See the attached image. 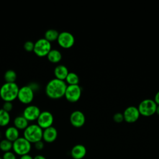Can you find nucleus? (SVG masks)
I'll list each match as a JSON object with an SVG mask.
<instances>
[{
  "label": "nucleus",
  "mask_w": 159,
  "mask_h": 159,
  "mask_svg": "<svg viewBox=\"0 0 159 159\" xmlns=\"http://www.w3.org/2000/svg\"><path fill=\"white\" fill-rule=\"evenodd\" d=\"M4 135L7 140L14 142L19 137V130L14 126H10L6 129Z\"/></svg>",
  "instance_id": "obj_17"
},
{
  "label": "nucleus",
  "mask_w": 159,
  "mask_h": 159,
  "mask_svg": "<svg viewBox=\"0 0 159 159\" xmlns=\"http://www.w3.org/2000/svg\"><path fill=\"white\" fill-rule=\"evenodd\" d=\"M86 118L84 113L81 111L76 110L73 111L70 116V122L71 124L76 128L82 127L85 123Z\"/></svg>",
  "instance_id": "obj_13"
},
{
  "label": "nucleus",
  "mask_w": 159,
  "mask_h": 159,
  "mask_svg": "<svg viewBox=\"0 0 159 159\" xmlns=\"http://www.w3.org/2000/svg\"><path fill=\"white\" fill-rule=\"evenodd\" d=\"M24 48L25 51H27L28 52H33L34 48V43L30 40L26 41L24 43Z\"/></svg>",
  "instance_id": "obj_25"
},
{
  "label": "nucleus",
  "mask_w": 159,
  "mask_h": 159,
  "mask_svg": "<svg viewBox=\"0 0 159 159\" xmlns=\"http://www.w3.org/2000/svg\"><path fill=\"white\" fill-rule=\"evenodd\" d=\"M19 159H34V158L29 154H27V155H25L20 157Z\"/></svg>",
  "instance_id": "obj_31"
},
{
  "label": "nucleus",
  "mask_w": 159,
  "mask_h": 159,
  "mask_svg": "<svg viewBox=\"0 0 159 159\" xmlns=\"http://www.w3.org/2000/svg\"><path fill=\"white\" fill-rule=\"evenodd\" d=\"M43 129L40 128L37 124H32L29 125L23 132V137L28 140L30 143H35V142L42 140Z\"/></svg>",
  "instance_id": "obj_3"
},
{
  "label": "nucleus",
  "mask_w": 159,
  "mask_h": 159,
  "mask_svg": "<svg viewBox=\"0 0 159 159\" xmlns=\"http://www.w3.org/2000/svg\"><path fill=\"white\" fill-rule=\"evenodd\" d=\"M47 58L50 62L52 63H57L61 61L62 55L58 50L52 48V50L48 53Z\"/></svg>",
  "instance_id": "obj_19"
},
{
  "label": "nucleus",
  "mask_w": 159,
  "mask_h": 159,
  "mask_svg": "<svg viewBox=\"0 0 159 159\" xmlns=\"http://www.w3.org/2000/svg\"><path fill=\"white\" fill-rule=\"evenodd\" d=\"M157 106V104L153 99H145L140 102L137 108L140 115L144 117H150L155 114Z\"/></svg>",
  "instance_id": "obj_5"
},
{
  "label": "nucleus",
  "mask_w": 159,
  "mask_h": 159,
  "mask_svg": "<svg viewBox=\"0 0 159 159\" xmlns=\"http://www.w3.org/2000/svg\"><path fill=\"white\" fill-rule=\"evenodd\" d=\"M54 75L55 78L65 81L69 71L67 67L63 65H58L54 68Z\"/></svg>",
  "instance_id": "obj_16"
},
{
  "label": "nucleus",
  "mask_w": 159,
  "mask_h": 159,
  "mask_svg": "<svg viewBox=\"0 0 159 159\" xmlns=\"http://www.w3.org/2000/svg\"><path fill=\"white\" fill-rule=\"evenodd\" d=\"M0 150L4 152L11 151L12 150V142L6 139L1 140L0 141Z\"/></svg>",
  "instance_id": "obj_24"
},
{
  "label": "nucleus",
  "mask_w": 159,
  "mask_h": 159,
  "mask_svg": "<svg viewBox=\"0 0 159 159\" xmlns=\"http://www.w3.org/2000/svg\"><path fill=\"white\" fill-rule=\"evenodd\" d=\"M19 87L15 83H5L0 88V98L4 102H12L17 98Z\"/></svg>",
  "instance_id": "obj_2"
},
{
  "label": "nucleus",
  "mask_w": 159,
  "mask_h": 159,
  "mask_svg": "<svg viewBox=\"0 0 159 159\" xmlns=\"http://www.w3.org/2000/svg\"><path fill=\"white\" fill-rule=\"evenodd\" d=\"M34 144V146H35V148L37 150H41L44 147V143L43 142L42 140H40V141H38L37 142H35Z\"/></svg>",
  "instance_id": "obj_29"
},
{
  "label": "nucleus",
  "mask_w": 159,
  "mask_h": 159,
  "mask_svg": "<svg viewBox=\"0 0 159 159\" xmlns=\"http://www.w3.org/2000/svg\"><path fill=\"white\" fill-rule=\"evenodd\" d=\"M2 109L7 112L11 111L13 109V104L12 102H4Z\"/></svg>",
  "instance_id": "obj_27"
},
{
  "label": "nucleus",
  "mask_w": 159,
  "mask_h": 159,
  "mask_svg": "<svg viewBox=\"0 0 159 159\" xmlns=\"http://www.w3.org/2000/svg\"><path fill=\"white\" fill-rule=\"evenodd\" d=\"M67 84L65 81L53 78L45 86V94L50 99H58L65 96Z\"/></svg>",
  "instance_id": "obj_1"
},
{
  "label": "nucleus",
  "mask_w": 159,
  "mask_h": 159,
  "mask_svg": "<svg viewBox=\"0 0 159 159\" xmlns=\"http://www.w3.org/2000/svg\"><path fill=\"white\" fill-rule=\"evenodd\" d=\"M122 114L124 120L128 123H134L136 122L140 116L138 108L134 106L127 107Z\"/></svg>",
  "instance_id": "obj_11"
},
{
  "label": "nucleus",
  "mask_w": 159,
  "mask_h": 159,
  "mask_svg": "<svg viewBox=\"0 0 159 159\" xmlns=\"http://www.w3.org/2000/svg\"><path fill=\"white\" fill-rule=\"evenodd\" d=\"M52 50L51 43L44 38L38 39L34 43V53L39 57H47Z\"/></svg>",
  "instance_id": "obj_6"
},
{
  "label": "nucleus",
  "mask_w": 159,
  "mask_h": 159,
  "mask_svg": "<svg viewBox=\"0 0 159 159\" xmlns=\"http://www.w3.org/2000/svg\"><path fill=\"white\" fill-rule=\"evenodd\" d=\"M2 158V159H17L16 155L11 151L4 152Z\"/></svg>",
  "instance_id": "obj_26"
},
{
  "label": "nucleus",
  "mask_w": 159,
  "mask_h": 159,
  "mask_svg": "<svg viewBox=\"0 0 159 159\" xmlns=\"http://www.w3.org/2000/svg\"><path fill=\"white\" fill-rule=\"evenodd\" d=\"M34 159H47L44 156L42 155H37L34 157Z\"/></svg>",
  "instance_id": "obj_32"
},
{
  "label": "nucleus",
  "mask_w": 159,
  "mask_h": 159,
  "mask_svg": "<svg viewBox=\"0 0 159 159\" xmlns=\"http://www.w3.org/2000/svg\"><path fill=\"white\" fill-rule=\"evenodd\" d=\"M59 32L53 29H50L46 30L44 34V39L50 43L54 41L57 40Z\"/></svg>",
  "instance_id": "obj_20"
},
{
  "label": "nucleus",
  "mask_w": 159,
  "mask_h": 159,
  "mask_svg": "<svg viewBox=\"0 0 159 159\" xmlns=\"http://www.w3.org/2000/svg\"><path fill=\"white\" fill-rule=\"evenodd\" d=\"M86 154V148L84 145L81 144L75 145L71 150V157L74 159H82L85 157Z\"/></svg>",
  "instance_id": "obj_15"
},
{
  "label": "nucleus",
  "mask_w": 159,
  "mask_h": 159,
  "mask_svg": "<svg viewBox=\"0 0 159 159\" xmlns=\"http://www.w3.org/2000/svg\"><path fill=\"white\" fill-rule=\"evenodd\" d=\"M14 126L19 130H24L29 125V121L22 115L16 117L13 121Z\"/></svg>",
  "instance_id": "obj_18"
},
{
  "label": "nucleus",
  "mask_w": 159,
  "mask_h": 159,
  "mask_svg": "<svg viewBox=\"0 0 159 159\" xmlns=\"http://www.w3.org/2000/svg\"><path fill=\"white\" fill-rule=\"evenodd\" d=\"M58 132L56 128L53 126L43 130L42 140L47 143H52L57 138Z\"/></svg>",
  "instance_id": "obj_14"
},
{
  "label": "nucleus",
  "mask_w": 159,
  "mask_h": 159,
  "mask_svg": "<svg viewBox=\"0 0 159 159\" xmlns=\"http://www.w3.org/2000/svg\"><path fill=\"white\" fill-rule=\"evenodd\" d=\"M113 120L117 122V123H120L122 122L124 120V116L123 114L120 112H117L113 116Z\"/></svg>",
  "instance_id": "obj_28"
},
{
  "label": "nucleus",
  "mask_w": 159,
  "mask_h": 159,
  "mask_svg": "<svg viewBox=\"0 0 159 159\" xmlns=\"http://www.w3.org/2000/svg\"><path fill=\"white\" fill-rule=\"evenodd\" d=\"M82 89L79 84L67 85L65 97L66 99L70 102H76L81 98Z\"/></svg>",
  "instance_id": "obj_8"
},
{
  "label": "nucleus",
  "mask_w": 159,
  "mask_h": 159,
  "mask_svg": "<svg viewBox=\"0 0 159 159\" xmlns=\"http://www.w3.org/2000/svg\"><path fill=\"white\" fill-rule=\"evenodd\" d=\"M53 114L47 111H42L40 112L37 119V124L43 130L52 126L53 123Z\"/></svg>",
  "instance_id": "obj_10"
},
{
  "label": "nucleus",
  "mask_w": 159,
  "mask_h": 159,
  "mask_svg": "<svg viewBox=\"0 0 159 159\" xmlns=\"http://www.w3.org/2000/svg\"><path fill=\"white\" fill-rule=\"evenodd\" d=\"M57 42L60 47L63 48H70L72 47L75 43V39L73 35L66 31L59 33Z\"/></svg>",
  "instance_id": "obj_9"
},
{
  "label": "nucleus",
  "mask_w": 159,
  "mask_h": 159,
  "mask_svg": "<svg viewBox=\"0 0 159 159\" xmlns=\"http://www.w3.org/2000/svg\"><path fill=\"white\" fill-rule=\"evenodd\" d=\"M17 78V74L13 70H7L4 75V79L6 83H15Z\"/></svg>",
  "instance_id": "obj_23"
},
{
  "label": "nucleus",
  "mask_w": 159,
  "mask_h": 159,
  "mask_svg": "<svg viewBox=\"0 0 159 159\" xmlns=\"http://www.w3.org/2000/svg\"><path fill=\"white\" fill-rule=\"evenodd\" d=\"M34 98V91L29 85L19 88L17 99L24 104H30Z\"/></svg>",
  "instance_id": "obj_7"
},
{
  "label": "nucleus",
  "mask_w": 159,
  "mask_h": 159,
  "mask_svg": "<svg viewBox=\"0 0 159 159\" xmlns=\"http://www.w3.org/2000/svg\"><path fill=\"white\" fill-rule=\"evenodd\" d=\"M11 120V116L9 112H7L0 109V127H6L7 126Z\"/></svg>",
  "instance_id": "obj_21"
},
{
  "label": "nucleus",
  "mask_w": 159,
  "mask_h": 159,
  "mask_svg": "<svg viewBox=\"0 0 159 159\" xmlns=\"http://www.w3.org/2000/svg\"><path fill=\"white\" fill-rule=\"evenodd\" d=\"M153 100L157 105H159V91L155 94Z\"/></svg>",
  "instance_id": "obj_30"
},
{
  "label": "nucleus",
  "mask_w": 159,
  "mask_h": 159,
  "mask_svg": "<svg viewBox=\"0 0 159 159\" xmlns=\"http://www.w3.org/2000/svg\"><path fill=\"white\" fill-rule=\"evenodd\" d=\"M31 148V143L23 137H19L12 142L13 152L20 157L29 154Z\"/></svg>",
  "instance_id": "obj_4"
},
{
  "label": "nucleus",
  "mask_w": 159,
  "mask_h": 159,
  "mask_svg": "<svg viewBox=\"0 0 159 159\" xmlns=\"http://www.w3.org/2000/svg\"><path fill=\"white\" fill-rule=\"evenodd\" d=\"M155 113L159 116V105H157V106Z\"/></svg>",
  "instance_id": "obj_33"
},
{
  "label": "nucleus",
  "mask_w": 159,
  "mask_h": 159,
  "mask_svg": "<svg viewBox=\"0 0 159 159\" xmlns=\"http://www.w3.org/2000/svg\"><path fill=\"white\" fill-rule=\"evenodd\" d=\"M0 159H2V157H0Z\"/></svg>",
  "instance_id": "obj_34"
},
{
  "label": "nucleus",
  "mask_w": 159,
  "mask_h": 159,
  "mask_svg": "<svg viewBox=\"0 0 159 159\" xmlns=\"http://www.w3.org/2000/svg\"><path fill=\"white\" fill-rule=\"evenodd\" d=\"M41 111L39 107L35 105H28L22 112V116L29 121L32 122L37 120Z\"/></svg>",
  "instance_id": "obj_12"
},
{
  "label": "nucleus",
  "mask_w": 159,
  "mask_h": 159,
  "mask_svg": "<svg viewBox=\"0 0 159 159\" xmlns=\"http://www.w3.org/2000/svg\"><path fill=\"white\" fill-rule=\"evenodd\" d=\"M65 81L67 85H76L78 84L80 78L76 73L74 72H69Z\"/></svg>",
  "instance_id": "obj_22"
}]
</instances>
